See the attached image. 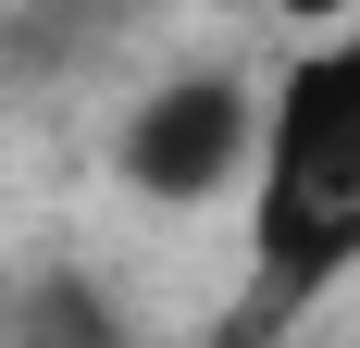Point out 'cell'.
<instances>
[{"label": "cell", "instance_id": "obj_1", "mask_svg": "<svg viewBox=\"0 0 360 348\" xmlns=\"http://www.w3.org/2000/svg\"><path fill=\"white\" fill-rule=\"evenodd\" d=\"M249 261L261 299H323L335 274H360V37L286 63V87L261 100Z\"/></svg>", "mask_w": 360, "mask_h": 348}, {"label": "cell", "instance_id": "obj_3", "mask_svg": "<svg viewBox=\"0 0 360 348\" xmlns=\"http://www.w3.org/2000/svg\"><path fill=\"white\" fill-rule=\"evenodd\" d=\"M0 348H124V311H112L87 274H37L13 311H0Z\"/></svg>", "mask_w": 360, "mask_h": 348}, {"label": "cell", "instance_id": "obj_2", "mask_svg": "<svg viewBox=\"0 0 360 348\" xmlns=\"http://www.w3.org/2000/svg\"><path fill=\"white\" fill-rule=\"evenodd\" d=\"M112 162H124L137 199H174V211L186 199H224V187L261 162V100L236 87V75H162V87L124 112Z\"/></svg>", "mask_w": 360, "mask_h": 348}]
</instances>
